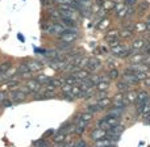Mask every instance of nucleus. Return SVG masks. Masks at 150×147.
I'll return each instance as SVG.
<instances>
[{"instance_id": "f257e3e1", "label": "nucleus", "mask_w": 150, "mask_h": 147, "mask_svg": "<svg viewBox=\"0 0 150 147\" xmlns=\"http://www.w3.org/2000/svg\"><path fill=\"white\" fill-rule=\"evenodd\" d=\"M122 130H124V126H122V125H120V124L115 125V126H112L111 129L107 132V138H109V139L116 142V141L120 138V135H121Z\"/></svg>"}, {"instance_id": "f03ea898", "label": "nucleus", "mask_w": 150, "mask_h": 147, "mask_svg": "<svg viewBox=\"0 0 150 147\" xmlns=\"http://www.w3.org/2000/svg\"><path fill=\"white\" fill-rule=\"evenodd\" d=\"M61 41L62 42H67V44H73V42L76 39L78 33H76V29H66L65 33L61 34Z\"/></svg>"}, {"instance_id": "7ed1b4c3", "label": "nucleus", "mask_w": 150, "mask_h": 147, "mask_svg": "<svg viewBox=\"0 0 150 147\" xmlns=\"http://www.w3.org/2000/svg\"><path fill=\"white\" fill-rule=\"evenodd\" d=\"M112 104H113V106H119V108H124V109L129 105V103L127 101L124 93H121V92H119L116 96H113V98H112Z\"/></svg>"}, {"instance_id": "20e7f679", "label": "nucleus", "mask_w": 150, "mask_h": 147, "mask_svg": "<svg viewBox=\"0 0 150 147\" xmlns=\"http://www.w3.org/2000/svg\"><path fill=\"white\" fill-rule=\"evenodd\" d=\"M25 97H26V95L21 92L18 88L11 93V100H12L13 103H23V101L25 100Z\"/></svg>"}, {"instance_id": "39448f33", "label": "nucleus", "mask_w": 150, "mask_h": 147, "mask_svg": "<svg viewBox=\"0 0 150 147\" xmlns=\"http://www.w3.org/2000/svg\"><path fill=\"white\" fill-rule=\"evenodd\" d=\"M73 76L78 82H80V80H84V79H87V77H90V72H88L87 70H83V68H78L75 72H73Z\"/></svg>"}, {"instance_id": "423d86ee", "label": "nucleus", "mask_w": 150, "mask_h": 147, "mask_svg": "<svg viewBox=\"0 0 150 147\" xmlns=\"http://www.w3.org/2000/svg\"><path fill=\"white\" fill-rule=\"evenodd\" d=\"M26 87L29 88V91H30V92H38V91L41 89L42 84H40L36 79H29L28 82H26Z\"/></svg>"}, {"instance_id": "0eeeda50", "label": "nucleus", "mask_w": 150, "mask_h": 147, "mask_svg": "<svg viewBox=\"0 0 150 147\" xmlns=\"http://www.w3.org/2000/svg\"><path fill=\"white\" fill-rule=\"evenodd\" d=\"M107 137V132L103 129H95L92 133H91V139L93 141H99V139H103V138Z\"/></svg>"}, {"instance_id": "6e6552de", "label": "nucleus", "mask_w": 150, "mask_h": 147, "mask_svg": "<svg viewBox=\"0 0 150 147\" xmlns=\"http://www.w3.org/2000/svg\"><path fill=\"white\" fill-rule=\"evenodd\" d=\"M145 57L146 55L144 54V53H136V54H133V57L130 58V63H133V65H140V63H144V60H145Z\"/></svg>"}, {"instance_id": "1a4fd4ad", "label": "nucleus", "mask_w": 150, "mask_h": 147, "mask_svg": "<svg viewBox=\"0 0 150 147\" xmlns=\"http://www.w3.org/2000/svg\"><path fill=\"white\" fill-rule=\"evenodd\" d=\"M122 80H124L125 83H127L128 85H134V84H138L140 83V80L136 77V74L134 75H128V74H124V76H122Z\"/></svg>"}, {"instance_id": "9d476101", "label": "nucleus", "mask_w": 150, "mask_h": 147, "mask_svg": "<svg viewBox=\"0 0 150 147\" xmlns=\"http://www.w3.org/2000/svg\"><path fill=\"white\" fill-rule=\"evenodd\" d=\"M115 141L109 139V138H103V139H99V141H95V145L93 147H108V146H113Z\"/></svg>"}, {"instance_id": "9b49d317", "label": "nucleus", "mask_w": 150, "mask_h": 147, "mask_svg": "<svg viewBox=\"0 0 150 147\" xmlns=\"http://www.w3.org/2000/svg\"><path fill=\"white\" fill-rule=\"evenodd\" d=\"M100 66H101V63H100V60H99L98 58H91V59L88 60L87 67H88V70L90 71H96Z\"/></svg>"}, {"instance_id": "f8f14e48", "label": "nucleus", "mask_w": 150, "mask_h": 147, "mask_svg": "<svg viewBox=\"0 0 150 147\" xmlns=\"http://www.w3.org/2000/svg\"><path fill=\"white\" fill-rule=\"evenodd\" d=\"M146 46H148V44H146V41H145V39H142V38H137V39H136V41L132 44L133 50H136V51H138V50H141V49H142V47H144V49H145Z\"/></svg>"}, {"instance_id": "ddd939ff", "label": "nucleus", "mask_w": 150, "mask_h": 147, "mask_svg": "<svg viewBox=\"0 0 150 147\" xmlns=\"http://www.w3.org/2000/svg\"><path fill=\"white\" fill-rule=\"evenodd\" d=\"M124 96H125V98H127V101L129 104H133V103H136L137 101V96H138V93L137 92H134V91H128V92H125L124 93Z\"/></svg>"}, {"instance_id": "4468645a", "label": "nucleus", "mask_w": 150, "mask_h": 147, "mask_svg": "<svg viewBox=\"0 0 150 147\" xmlns=\"http://www.w3.org/2000/svg\"><path fill=\"white\" fill-rule=\"evenodd\" d=\"M29 67V70L32 71V72H37V71L42 70V65L41 62H38V60H30L29 63H26Z\"/></svg>"}, {"instance_id": "2eb2a0df", "label": "nucleus", "mask_w": 150, "mask_h": 147, "mask_svg": "<svg viewBox=\"0 0 150 147\" xmlns=\"http://www.w3.org/2000/svg\"><path fill=\"white\" fill-rule=\"evenodd\" d=\"M61 23L66 29H74L76 26V23H75L74 18H61Z\"/></svg>"}, {"instance_id": "dca6fc26", "label": "nucleus", "mask_w": 150, "mask_h": 147, "mask_svg": "<svg viewBox=\"0 0 150 147\" xmlns=\"http://www.w3.org/2000/svg\"><path fill=\"white\" fill-rule=\"evenodd\" d=\"M93 83H92V80L90 79V77H87V79H84V80H80V84H79V87H80V89L82 91H87V89H90L91 87H93Z\"/></svg>"}, {"instance_id": "f3484780", "label": "nucleus", "mask_w": 150, "mask_h": 147, "mask_svg": "<svg viewBox=\"0 0 150 147\" xmlns=\"http://www.w3.org/2000/svg\"><path fill=\"white\" fill-rule=\"evenodd\" d=\"M96 104L99 105V108H100V109H107V108H109V105L112 104V100H111V98H108V97H105V98H99Z\"/></svg>"}, {"instance_id": "a211bd4d", "label": "nucleus", "mask_w": 150, "mask_h": 147, "mask_svg": "<svg viewBox=\"0 0 150 147\" xmlns=\"http://www.w3.org/2000/svg\"><path fill=\"white\" fill-rule=\"evenodd\" d=\"M16 71H17L16 68H12V67H11L9 70L7 71V72H4V74L0 75V79H3V80H9V79H12V77L15 76Z\"/></svg>"}, {"instance_id": "6ab92c4d", "label": "nucleus", "mask_w": 150, "mask_h": 147, "mask_svg": "<svg viewBox=\"0 0 150 147\" xmlns=\"http://www.w3.org/2000/svg\"><path fill=\"white\" fill-rule=\"evenodd\" d=\"M122 113H124V108H119V106H113V108L109 109V114L111 116H115V117H121Z\"/></svg>"}, {"instance_id": "aec40b11", "label": "nucleus", "mask_w": 150, "mask_h": 147, "mask_svg": "<svg viewBox=\"0 0 150 147\" xmlns=\"http://www.w3.org/2000/svg\"><path fill=\"white\" fill-rule=\"evenodd\" d=\"M104 120H105V122L109 125V126H115V125L119 124V117H115V116H111V114H108V116L104 117Z\"/></svg>"}, {"instance_id": "412c9836", "label": "nucleus", "mask_w": 150, "mask_h": 147, "mask_svg": "<svg viewBox=\"0 0 150 147\" xmlns=\"http://www.w3.org/2000/svg\"><path fill=\"white\" fill-rule=\"evenodd\" d=\"M116 87H117V89H119V92H121V93H125V92H128V91H129V85H128L124 80L117 82Z\"/></svg>"}, {"instance_id": "4be33fe9", "label": "nucleus", "mask_w": 150, "mask_h": 147, "mask_svg": "<svg viewBox=\"0 0 150 147\" xmlns=\"http://www.w3.org/2000/svg\"><path fill=\"white\" fill-rule=\"evenodd\" d=\"M71 44H67V42H61L59 45H58V50H59L61 53H67L71 50Z\"/></svg>"}, {"instance_id": "5701e85b", "label": "nucleus", "mask_w": 150, "mask_h": 147, "mask_svg": "<svg viewBox=\"0 0 150 147\" xmlns=\"http://www.w3.org/2000/svg\"><path fill=\"white\" fill-rule=\"evenodd\" d=\"M79 118L82 120V121H84V122H90V121H92V118H93V114L92 113H90V112H84V113H80L79 114Z\"/></svg>"}, {"instance_id": "b1692460", "label": "nucleus", "mask_w": 150, "mask_h": 147, "mask_svg": "<svg viewBox=\"0 0 150 147\" xmlns=\"http://www.w3.org/2000/svg\"><path fill=\"white\" fill-rule=\"evenodd\" d=\"M120 36V32H117L116 29H113V30H109L108 33L105 34V38L108 39V41H111V39H117Z\"/></svg>"}, {"instance_id": "393cba45", "label": "nucleus", "mask_w": 150, "mask_h": 147, "mask_svg": "<svg viewBox=\"0 0 150 147\" xmlns=\"http://www.w3.org/2000/svg\"><path fill=\"white\" fill-rule=\"evenodd\" d=\"M109 87V82H105V80H101V82H99L98 84H96V89L100 92V91H107Z\"/></svg>"}, {"instance_id": "a878e982", "label": "nucleus", "mask_w": 150, "mask_h": 147, "mask_svg": "<svg viewBox=\"0 0 150 147\" xmlns=\"http://www.w3.org/2000/svg\"><path fill=\"white\" fill-rule=\"evenodd\" d=\"M50 83H52L54 87H62V85L66 84V83H65V77H55V79H53Z\"/></svg>"}, {"instance_id": "bb28decb", "label": "nucleus", "mask_w": 150, "mask_h": 147, "mask_svg": "<svg viewBox=\"0 0 150 147\" xmlns=\"http://www.w3.org/2000/svg\"><path fill=\"white\" fill-rule=\"evenodd\" d=\"M107 76H108L111 80H116L117 77H119V70H117V68H111V70L108 71V75H107Z\"/></svg>"}, {"instance_id": "cd10ccee", "label": "nucleus", "mask_w": 150, "mask_h": 147, "mask_svg": "<svg viewBox=\"0 0 150 147\" xmlns=\"http://www.w3.org/2000/svg\"><path fill=\"white\" fill-rule=\"evenodd\" d=\"M36 80L40 83V84H47V82H49V77L46 76V75L44 74H40L36 76Z\"/></svg>"}, {"instance_id": "c85d7f7f", "label": "nucleus", "mask_w": 150, "mask_h": 147, "mask_svg": "<svg viewBox=\"0 0 150 147\" xmlns=\"http://www.w3.org/2000/svg\"><path fill=\"white\" fill-rule=\"evenodd\" d=\"M63 141H66V134H63V133H59V132H58L57 134L54 135V142H55V143H62Z\"/></svg>"}, {"instance_id": "c756f323", "label": "nucleus", "mask_w": 150, "mask_h": 147, "mask_svg": "<svg viewBox=\"0 0 150 147\" xmlns=\"http://www.w3.org/2000/svg\"><path fill=\"white\" fill-rule=\"evenodd\" d=\"M100 110H101V109L99 108L98 104H92V105H88L87 106V112H90V113H92V114L98 113V112H100Z\"/></svg>"}, {"instance_id": "7c9ffc66", "label": "nucleus", "mask_w": 150, "mask_h": 147, "mask_svg": "<svg viewBox=\"0 0 150 147\" xmlns=\"http://www.w3.org/2000/svg\"><path fill=\"white\" fill-rule=\"evenodd\" d=\"M146 23H137L134 24V30L136 32H146Z\"/></svg>"}, {"instance_id": "2f4dec72", "label": "nucleus", "mask_w": 150, "mask_h": 147, "mask_svg": "<svg viewBox=\"0 0 150 147\" xmlns=\"http://www.w3.org/2000/svg\"><path fill=\"white\" fill-rule=\"evenodd\" d=\"M71 95L74 96V97H79L80 93H82V89H80V87H78V85H73V88H71Z\"/></svg>"}, {"instance_id": "473e14b6", "label": "nucleus", "mask_w": 150, "mask_h": 147, "mask_svg": "<svg viewBox=\"0 0 150 147\" xmlns=\"http://www.w3.org/2000/svg\"><path fill=\"white\" fill-rule=\"evenodd\" d=\"M18 75H20V76H21V75H23V74H25V72H29V71H30V70H29V67H28V65H25V63H21V65H20V67H18Z\"/></svg>"}, {"instance_id": "72a5a7b5", "label": "nucleus", "mask_w": 150, "mask_h": 147, "mask_svg": "<svg viewBox=\"0 0 150 147\" xmlns=\"http://www.w3.org/2000/svg\"><path fill=\"white\" fill-rule=\"evenodd\" d=\"M9 68H11V63H9V62L1 63V65H0V75L4 74V72H7V71L9 70Z\"/></svg>"}, {"instance_id": "f704fd0d", "label": "nucleus", "mask_w": 150, "mask_h": 147, "mask_svg": "<svg viewBox=\"0 0 150 147\" xmlns=\"http://www.w3.org/2000/svg\"><path fill=\"white\" fill-rule=\"evenodd\" d=\"M122 51H124V46H122L121 44H120L119 46H116V47H113V49H112V54H113V55H120Z\"/></svg>"}, {"instance_id": "c9c22d12", "label": "nucleus", "mask_w": 150, "mask_h": 147, "mask_svg": "<svg viewBox=\"0 0 150 147\" xmlns=\"http://www.w3.org/2000/svg\"><path fill=\"white\" fill-rule=\"evenodd\" d=\"M65 83L66 84H69V85H76V83H78V80L75 79V77L71 75V76H67V77H65Z\"/></svg>"}, {"instance_id": "e433bc0d", "label": "nucleus", "mask_w": 150, "mask_h": 147, "mask_svg": "<svg viewBox=\"0 0 150 147\" xmlns=\"http://www.w3.org/2000/svg\"><path fill=\"white\" fill-rule=\"evenodd\" d=\"M49 15L52 16L53 18H55V20H59V18H61V12H59V11H57V9H50L49 11Z\"/></svg>"}, {"instance_id": "4c0bfd02", "label": "nucleus", "mask_w": 150, "mask_h": 147, "mask_svg": "<svg viewBox=\"0 0 150 147\" xmlns=\"http://www.w3.org/2000/svg\"><path fill=\"white\" fill-rule=\"evenodd\" d=\"M34 146L36 147H49V143H47L46 139H40L34 143Z\"/></svg>"}, {"instance_id": "58836bf2", "label": "nucleus", "mask_w": 150, "mask_h": 147, "mask_svg": "<svg viewBox=\"0 0 150 147\" xmlns=\"http://www.w3.org/2000/svg\"><path fill=\"white\" fill-rule=\"evenodd\" d=\"M84 129H86L84 126H79V125H75V130H74V133H75V134H78V135H80L83 132H84Z\"/></svg>"}, {"instance_id": "ea45409f", "label": "nucleus", "mask_w": 150, "mask_h": 147, "mask_svg": "<svg viewBox=\"0 0 150 147\" xmlns=\"http://www.w3.org/2000/svg\"><path fill=\"white\" fill-rule=\"evenodd\" d=\"M136 77H137L140 82H141V80L144 82V80L148 77V75H146V72H136Z\"/></svg>"}, {"instance_id": "a19ab883", "label": "nucleus", "mask_w": 150, "mask_h": 147, "mask_svg": "<svg viewBox=\"0 0 150 147\" xmlns=\"http://www.w3.org/2000/svg\"><path fill=\"white\" fill-rule=\"evenodd\" d=\"M108 45H109V47H111V49H113V47L119 46L120 42H119V39H111V41L108 42Z\"/></svg>"}, {"instance_id": "79ce46f5", "label": "nucleus", "mask_w": 150, "mask_h": 147, "mask_svg": "<svg viewBox=\"0 0 150 147\" xmlns=\"http://www.w3.org/2000/svg\"><path fill=\"white\" fill-rule=\"evenodd\" d=\"M71 88H73V85H69V84L62 85V91H63L65 93H70V92H71Z\"/></svg>"}, {"instance_id": "37998d69", "label": "nucleus", "mask_w": 150, "mask_h": 147, "mask_svg": "<svg viewBox=\"0 0 150 147\" xmlns=\"http://www.w3.org/2000/svg\"><path fill=\"white\" fill-rule=\"evenodd\" d=\"M1 104H3V106H5V108H8V106H11L13 104V101L12 100H8V98H5L4 101H1Z\"/></svg>"}, {"instance_id": "c03bdc74", "label": "nucleus", "mask_w": 150, "mask_h": 147, "mask_svg": "<svg viewBox=\"0 0 150 147\" xmlns=\"http://www.w3.org/2000/svg\"><path fill=\"white\" fill-rule=\"evenodd\" d=\"M148 8V3H141L140 7H138V11H140V13L144 12V9H146Z\"/></svg>"}, {"instance_id": "a18cd8bd", "label": "nucleus", "mask_w": 150, "mask_h": 147, "mask_svg": "<svg viewBox=\"0 0 150 147\" xmlns=\"http://www.w3.org/2000/svg\"><path fill=\"white\" fill-rule=\"evenodd\" d=\"M103 5L105 7V9H109V8H113L115 7V3L113 1H107V3H103Z\"/></svg>"}, {"instance_id": "49530a36", "label": "nucleus", "mask_w": 150, "mask_h": 147, "mask_svg": "<svg viewBox=\"0 0 150 147\" xmlns=\"http://www.w3.org/2000/svg\"><path fill=\"white\" fill-rule=\"evenodd\" d=\"M105 97H107V91H100L98 96V100L99 98H105Z\"/></svg>"}, {"instance_id": "de8ad7c7", "label": "nucleus", "mask_w": 150, "mask_h": 147, "mask_svg": "<svg viewBox=\"0 0 150 147\" xmlns=\"http://www.w3.org/2000/svg\"><path fill=\"white\" fill-rule=\"evenodd\" d=\"M75 147H87V145H86L84 141H79V142L75 143Z\"/></svg>"}, {"instance_id": "09e8293b", "label": "nucleus", "mask_w": 150, "mask_h": 147, "mask_svg": "<svg viewBox=\"0 0 150 147\" xmlns=\"http://www.w3.org/2000/svg\"><path fill=\"white\" fill-rule=\"evenodd\" d=\"M124 7H125L124 4H117V5H116V8H115V11H116V13L119 12V11H121V9H122V8H124Z\"/></svg>"}, {"instance_id": "8fccbe9b", "label": "nucleus", "mask_w": 150, "mask_h": 147, "mask_svg": "<svg viewBox=\"0 0 150 147\" xmlns=\"http://www.w3.org/2000/svg\"><path fill=\"white\" fill-rule=\"evenodd\" d=\"M5 98H7V97H5V93L3 92V91H0V103H1V101H4Z\"/></svg>"}, {"instance_id": "3c124183", "label": "nucleus", "mask_w": 150, "mask_h": 147, "mask_svg": "<svg viewBox=\"0 0 150 147\" xmlns=\"http://www.w3.org/2000/svg\"><path fill=\"white\" fill-rule=\"evenodd\" d=\"M144 63H145V65H148V66H150V55H146V57H145V60H144Z\"/></svg>"}, {"instance_id": "603ef678", "label": "nucleus", "mask_w": 150, "mask_h": 147, "mask_svg": "<svg viewBox=\"0 0 150 147\" xmlns=\"http://www.w3.org/2000/svg\"><path fill=\"white\" fill-rule=\"evenodd\" d=\"M144 84H145L146 87H150V77H146V79L144 80Z\"/></svg>"}, {"instance_id": "864d4df0", "label": "nucleus", "mask_w": 150, "mask_h": 147, "mask_svg": "<svg viewBox=\"0 0 150 147\" xmlns=\"http://www.w3.org/2000/svg\"><path fill=\"white\" fill-rule=\"evenodd\" d=\"M104 21H105V23H101L100 25H99V29H103V28H105V25H107V24H108V21H107V20H104Z\"/></svg>"}, {"instance_id": "5fc2aeb1", "label": "nucleus", "mask_w": 150, "mask_h": 147, "mask_svg": "<svg viewBox=\"0 0 150 147\" xmlns=\"http://www.w3.org/2000/svg\"><path fill=\"white\" fill-rule=\"evenodd\" d=\"M146 3H150V0H146Z\"/></svg>"}, {"instance_id": "6e6d98bb", "label": "nucleus", "mask_w": 150, "mask_h": 147, "mask_svg": "<svg viewBox=\"0 0 150 147\" xmlns=\"http://www.w3.org/2000/svg\"><path fill=\"white\" fill-rule=\"evenodd\" d=\"M149 75H150V74H149Z\"/></svg>"}]
</instances>
